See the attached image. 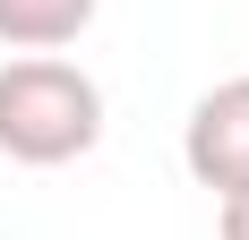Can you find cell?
<instances>
[{
    "label": "cell",
    "instance_id": "2",
    "mask_svg": "<svg viewBox=\"0 0 249 240\" xmlns=\"http://www.w3.org/2000/svg\"><path fill=\"white\" fill-rule=\"evenodd\" d=\"M180 163L189 180L215 197L249 189V77H224L189 103V129H180Z\"/></svg>",
    "mask_w": 249,
    "mask_h": 240
},
{
    "label": "cell",
    "instance_id": "1",
    "mask_svg": "<svg viewBox=\"0 0 249 240\" xmlns=\"http://www.w3.org/2000/svg\"><path fill=\"white\" fill-rule=\"evenodd\" d=\"M103 137V86L60 51H18L0 60V154L26 171H60L95 154Z\"/></svg>",
    "mask_w": 249,
    "mask_h": 240
},
{
    "label": "cell",
    "instance_id": "3",
    "mask_svg": "<svg viewBox=\"0 0 249 240\" xmlns=\"http://www.w3.org/2000/svg\"><path fill=\"white\" fill-rule=\"evenodd\" d=\"M95 26V0H0V43L9 51H69Z\"/></svg>",
    "mask_w": 249,
    "mask_h": 240
},
{
    "label": "cell",
    "instance_id": "4",
    "mask_svg": "<svg viewBox=\"0 0 249 240\" xmlns=\"http://www.w3.org/2000/svg\"><path fill=\"white\" fill-rule=\"evenodd\" d=\"M215 240H249V189L215 197Z\"/></svg>",
    "mask_w": 249,
    "mask_h": 240
}]
</instances>
